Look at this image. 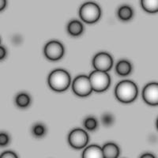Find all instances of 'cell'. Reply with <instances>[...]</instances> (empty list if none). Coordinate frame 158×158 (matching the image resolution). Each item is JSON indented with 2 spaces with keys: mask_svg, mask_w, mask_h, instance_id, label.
<instances>
[{
  "mask_svg": "<svg viewBox=\"0 0 158 158\" xmlns=\"http://www.w3.org/2000/svg\"><path fill=\"white\" fill-rule=\"evenodd\" d=\"M115 94L116 98L120 102L129 104L133 102L138 96V88L133 81H123L115 87Z\"/></svg>",
  "mask_w": 158,
  "mask_h": 158,
  "instance_id": "1",
  "label": "cell"
},
{
  "mask_svg": "<svg viewBox=\"0 0 158 158\" xmlns=\"http://www.w3.org/2000/svg\"><path fill=\"white\" fill-rule=\"evenodd\" d=\"M72 89L76 95L81 97H87L93 91L89 78L85 75H80L76 77L73 82Z\"/></svg>",
  "mask_w": 158,
  "mask_h": 158,
  "instance_id": "5",
  "label": "cell"
},
{
  "mask_svg": "<svg viewBox=\"0 0 158 158\" xmlns=\"http://www.w3.org/2000/svg\"><path fill=\"white\" fill-rule=\"evenodd\" d=\"M141 3L146 12L156 13L158 11L157 0H142Z\"/></svg>",
  "mask_w": 158,
  "mask_h": 158,
  "instance_id": "14",
  "label": "cell"
},
{
  "mask_svg": "<svg viewBox=\"0 0 158 158\" xmlns=\"http://www.w3.org/2000/svg\"><path fill=\"white\" fill-rule=\"evenodd\" d=\"M89 78L93 90L97 93H101L108 89L111 82L110 76L108 73L99 70H94L92 72Z\"/></svg>",
  "mask_w": 158,
  "mask_h": 158,
  "instance_id": "4",
  "label": "cell"
},
{
  "mask_svg": "<svg viewBox=\"0 0 158 158\" xmlns=\"http://www.w3.org/2000/svg\"><path fill=\"white\" fill-rule=\"evenodd\" d=\"M6 56V50L3 47H0V59H2Z\"/></svg>",
  "mask_w": 158,
  "mask_h": 158,
  "instance_id": "22",
  "label": "cell"
},
{
  "mask_svg": "<svg viewBox=\"0 0 158 158\" xmlns=\"http://www.w3.org/2000/svg\"><path fill=\"white\" fill-rule=\"evenodd\" d=\"M104 158H117L119 155V149L114 143H107L102 148Z\"/></svg>",
  "mask_w": 158,
  "mask_h": 158,
  "instance_id": "11",
  "label": "cell"
},
{
  "mask_svg": "<svg viewBox=\"0 0 158 158\" xmlns=\"http://www.w3.org/2000/svg\"><path fill=\"white\" fill-rule=\"evenodd\" d=\"M118 16L123 21H129L133 16V10L128 6H123L118 9Z\"/></svg>",
  "mask_w": 158,
  "mask_h": 158,
  "instance_id": "15",
  "label": "cell"
},
{
  "mask_svg": "<svg viewBox=\"0 0 158 158\" xmlns=\"http://www.w3.org/2000/svg\"><path fill=\"white\" fill-rule=\"evenodd\" d=\"M16 104L21 108H26L30 104V97L26 94H20L16 97Z\"/></svg>",
  "mask_w": 158,
  "mask_h": 158,
  "instance_id": "16",
  "label": "cell"
},
{
  "mask_svg": "<svg viewBox=\"0 0 158 158\" xmlns=\"http://www.w3.org/2000/svg\"><path fill=\"white\" fill-rule=\"evenodd\" d=\"M68 142L71 147L77 149H82L89 142L88 134L84 130H73L68 136Z\"/></svg>",
  "mask_w": 158,
  "mask_h": 158,
  "instance_id": "6",
  "label": "cell"
},
{
  "mask_svg": "<svg viewBox=\"0 0 158 158\" xmlns=\"http://www.w3.org/2000/svg\"><path fill=\"white\" fill-rule=\"evenodd\" d=\"M5 6H6V1L5 0H2V1H1V7H0V10H2L3 8L5 7Z\"/></svg>",
  "mask_w": 158,
  "mask_h": 158,
  "instance_id": "23",
  "label": "cell"
},
{
  "mask_svg": "<svg viewBox=\"0 0 158 158\" xmlns=\"http://www.w3.org/2000/svg\"><path fill=\"white\" fill-rule=\"evenodd\" d=\"M80 18L83 22L88 24L95 23L101 18V9L97 4L94 2H85L81 6L79 11Z\"/></svg>",
  "mask_w": 158,
  "mask_h": 158,
  "instance_id": "3",
  "label": "cell"
},
{
  "mask_svg": "<svg viewBox=\"0 0 158 158\" xmlns=\"http://www.w3.org/2000/svg\"><path fill=\"white\" fill-rule=\"evenodd\" d=\"M142 157H154V156H153V155H151V154H144L142 155Z\"/></svg>",
  "mask_w": 158,
  "mask_h": 158,
  "instance_id": "24",
  "label": "cell"
},
{
  "mask_svg": "<svg viewBox=\"0 0 158 158\" xmlns=\"http://www.w3.org/2000/svg\"><path fill=\"white\" fill-rule=\"evenodd\" d=\"M83 158H104L103 151L100 146L97 145L89 146L85 149L82 153Z\"/></svg>",
  "mask_w": 158,
  "mask_h": 158,
  "instance_id": "10",
  "label": "cell"
},
{
  "mask_svg": "<svg viewBox=\"0 0 158 158\" xmlns=\"http://www.w3.org/2000/svg\"><path fill=\"white\" fill-rule=\"evenodd\" d=\"M32 132L36 137H42L45 134V127L42 124H36L32 128Z\"/></svg>",
  "mask_w": 158,
  "mask_h": 158,
  "instance_id": "18",
  "label": "cell"
},
{
  "mask_svg": "<svg viewBox=\"0 0 158 158\" xmlns=\"http://www.w3.org/2000/svg\"><path fill=\"white\" fill-rule=\"evenodd\" d=\"M9 142V136L6 134L2 133L0 135V145L1 146H6Z\"/></svg>",
  "mask_w": 158,
  "mask_h": 158,
  "instance_id": "20",
  "label": "cell"
},
{
  "mask_svg": "<svg viewBox=\"0 0 158 158\" xmlns=\"http://www.w3.org/2000/svg\"><path fill=\"white\" fill-rule=\"evenodd\" d=\"M49 86L54 91L63 92L67 89L70 84V76L64 70H56L48 77Z\"/></svg>",
  "mask_w": 158,
  "mask_h": 158,
  "instance_id": "2",
  "label": "cell"
},
{
  "mask_svg": "<svg viewBox=\"0 0 158 158\" xmlns=\"http://www.w3.org/2000/svg\"><path fill=\"white\" fill-rule=\"evenodd\" d=\"M83 25L78 21H72L67 26V31L71 36H80L83 32Z\"/></svg>",
  "mask_w": 158,
  "mask_h": 158,
  "instance_id": "12",
  "label": "cell"
},
{
  "mask_svg": "<svg viewBox=\"0 0 158 158\" xmlns=\"http://www.w3.org/2000/svg\"><path fill=\"white\" fill-rule=\"evenodd\" d=\"M64 54V48L59 42L53 40L46 44L44 48L45 56L52 61H56L61 59Z\"/></svg>",
  "mask_w": 158,
  "mask_h": 158,
  "instance_id": "7",
  "label": "cell"
},
{
  "mask_svg": "<svg viewBox=\"0 0 158 158\" xmlns=\"http://www.w3.org/2000/svg\"><path fill=\"white\" fill-rule=\"evenodd\" d=\"M102 121L104 124H105L107 126H109V125H111L112 123H113V117L110 114H105V115H103Z\"/></svg>",
  "mask_w": 158,
  "mask_h": 158,
  "instance_id": "19",
  "label": "cell"
},
{
  "mask_svg": "<svg viewBox=\"0 0 158 158\" xmlns=\"http://www.w3.org/2000/svg\"><path fill=\"white\" fill-rule=\"evenodd\" d=\"M143 100L146 104L156 106L158 104V84L149 83L144 88L142 92Z\"/></svg>",
  "mask_w": 158,
  "mask_h": 158,
  "instance_id": "9",
  "label": "cell"
},
{
  "mask_svg": "<svg viewBox=\"0 0 158 158\" xmlns=\"http://www.w3.org/2000/svg\"><path fill=\"white\" fill-rule=\"evenodd\" d=\"M97 121L94 117H88L84 121V126L89 131H94L97 127Z\"/></svg>",
  "mask_w": 158,
  "mask_h": 158,
  "instance_id": "17",
  "label": "cell"
},
{
  "mask_svg": "<svg viewBox=\"0 0 158 158\" xmlns=\"http://www.w3.org/2000/svg\"><path fill=\"white\" fill-rule=\"evenodd\" d=\"M115 70H116L117 74L119 75H128L131 72V64L127 60H121L117 63Z\"/></svg>",
  "mask_w": 158,
  "mask_h": 158,
  "instance_id": "13",
  "label": "cell"
},
{
  "mask_svg": "<svg viewBox=\"0 0 158 158\" xmlns=\"http://www.w3.org/2000/svg\"><path fill=\"white\" fill-rule=\"evenodd\" d=\"M112 64H113L112 58L109 54L105 52L98 53L93 60V65L94 68L99 71H108L111 69Z\"/></svg>",
  "mask_w": 158,
  "mask_h": 158,
  "instance_id": "8",
  "label": "cell"
},
{
  "mask_svg": "<svg viewBox=\"0 0 158 158\" xmlns=\"http://www.w3.org/2000/svg\"><path fill=\"white\" fill-rule=\"evenodd\" d=\"M1 157H2V158H6V157L17 158L18 157V156H17L15 153H12V152H5V153H3L2 155H1Z\"/></svg>",
  "mask_w": 158,
  "mask_h": 158,
  "instance_id": "21",
  "label": "cell"
}]
</instances>
